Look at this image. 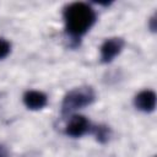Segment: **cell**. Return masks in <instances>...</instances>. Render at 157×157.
I'll use <instances>...</instances> for the list:
<instances>
[{
    "label": "cell",
    "mask_w": 157,
    "mask_h": 157,
    "mask_svg": "<svg viewBox=\"0 0 157 157\" xmlns=\"http://www.w3.org/2000/svg\"><path fill=\"white\" fill-rule=\"evenodd\" d=\"M64 21L70 36L81 37L96 22V12L85 2H74L65 7Z\"/></svg>",
    "instance_id": "6da1fadb"
},
{
    "label": "cell",
    "mask_w": 157,
    "mask_h": 157,
    "mask_svg": "<svg viewBox=\"0 0 157 157\" xmlns=\"http://www.w3.org/2000/svg\"><path fill=\"white\" fill-rule=\"evenodd\" d=\"M94 101V92L91 87H78L67 92L64 97L61 110L63 114H69L76 109L83 108Z\"/></svg>",
    "instance_id": "7a4b0ae2"
},
{
    "label": "cell",
    "mask_w": 157,
    "mask_h": 157,
    "mask_svg": "<svg viewBox=\"0 0 157 157\" xmlns=\"http://www.w3.org/2000/svg\"><path fill=\"white\" fill-rule=\"evenodd\" d=\"M124 40L121 38H109L101 47V60L103 63H110L123 49Z\"/></svg>",
    "instance_id": "3957f363"
},
{
    "label": "cell",
    "mask_w": 157,
    "mask_h": 157,
    "mask_svg": "<svg viewBox=\"0 0 157 157\" xmlns=\"http://www.w3.org/2000/svg\"><path fill=\"white\" fill-rule=\"evenodd\" d=\"M90 129V121L82 117V115H74L70 118L66 128H65V132L69 136L72 137H80L83 134H86Z\"/></svg>",
    "instance_id": "277c9868"
},
{
    "label": "cell",
    "mask_w": 157,
    "mask_h": 157,
    "mask_svg": "<svg viewBox=\"0 0 157 157\" xmlns=\"http://www.w3.org/2000/svg\"><path fill=\"white\" fill-rule=\"evenodd\" d=\"M135 107L142 112H152L156 107V94L153 91L146 90V91H141L139 94H136L135 97Z\"/></svg>",
    "instance_id": "5b68a950"
},
{
    "label": "cell",
    "mask_w": 157,
    "mask_h": 157,
    "mask_svg": "<svg viewBox=\"0 0 157 157\" xmlns=\"http://www.w3.org/2000/svg\"><path fill=\"white\" fill-rule=\"evenodd\" d=\"M23 102L29 109H42L47 104V96L39 91H27L23 96Z\"/></svg>",
    "instance_id": "8992f818"
},
{
    "label": "cell",
    "mask_w": 157,
    "mask_h": 157,
    "mask_svg": "<svg viewBox=\"0 0 157 157\" xmlns=\"http://www.w3.org/2000/svg\"><path fill=\"white\" fill-rule=\"evenodd\" d=\"M94 135H96V139L97 141L104 144L108 141L109 139V129L104 125H99V126H96L94 129Z\"/></svg>",
    "instance_id": "52a82bcc"
},
{
    "label": "cell",
    "mask_w": 157,
    "mask_h": 157,
    "mask_svg": "<svg viewBox=\"0 0 157 157\" xmlns=\"http://www.w3.org/2000/svg\"><path fill=\"white\" fill-rule=\"evenodd\" d=\"M10 49H11L10 43L2 38H0V60L4 59L5 56H7V54L10 53Z\"/></svg>",
    "instance_id": "ba28073f"
},
{
    "label": "cell",
    "mask_w": 157,
    "mask_h": 157,
    "mask_svg": "<svg viewBox=\"0 0 157 157\" xmlns=\"http://www.w3.org/2000/svg\"><path fill=\"white\" fill-rule=\"evenodd\" d=\"M7 156H9V152H7L6 147L0 145V157H7Z\"/></svg>",
    "instance_id": "9c48e42d"
},
{
    "label": "cell",
    "mask_w": 157,
    "mask_h": 157,
    "mask_svg": "<svg viewBox=\"0 0 157 157\" xmlns=\"http://www.w3.org/2000/svg\"><path fill=\"white\" fill-rule=\"evenodd\" d=\"M155 23H156V16L153 15V16L151 17V22H150V27H151V29H152L153 32L156 31V25H155Z\"/></svg>",
    "instance_id": "30bf717a"
}]
</instances>
